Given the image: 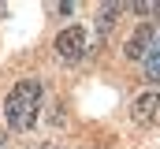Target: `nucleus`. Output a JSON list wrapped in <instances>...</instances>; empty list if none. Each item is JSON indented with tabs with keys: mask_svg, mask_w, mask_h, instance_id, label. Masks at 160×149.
I'll list each match as a JSON object with an SVG mask.
<instances>
[{
	"mask_svg": "<svg viewBox=\"0 0 160 149\" xmlns=\"http://www.w3.org/2000/svg\"><path fill=\"white\" fill-rule=\"evenodd\" d=\"M149 45H153V26L142 23V26L130 34V41H127V56H130V60H142V56L149 52Z\"/></svg>",
	"mask_w": 160,
	"mask_h": 149,
	"instance_id": "20e7f679",
	"label": "nucleus"
},
{
	"mask_svg": "<svg viewBox=\"0 0 160 149\" xmlns=\"http://www.w3.org/2000/svg\"><path fill=\"white\" fill-rule=\"evenodd\" d=\"M0 149H8V138H4V134H0Z\"/></svg>",
	"mask_w": 160,
	"mask_h": 149,
	"instance_id": "0eeeda50",
	"label": "nucleus"
},
{
	"mask_svg": "<svg viewBox=\"0 0 160 149\" xmlns=\"http://www.w3.org/2000/svg\"><path fill=\"white\" fill-rule=\"evenodd\" d=\"M134 11H145V15L160 19V4H134Z\"/></svg>",
	"mask_w": 160,
	"mask_h": 149,
	"instance_id": "423d86ee",
	"label": "nucleus"
},
{
	"mask_svg": "<svg viewBox=\"0 0 160 149\" xmlns=\"http://www.w3.org/2000/svg\"><path fill=\"white\" fill-rule=\"evenodd\" d=\"M86 49H89V37H86V30H82V26H67L63 34L56 37V52H60L67 64L82 60V56H86Z\"/></svg>",
	"mask_w": 160,
	"mask_h": 149,
	"instance_id": "f03ea898",
	"label": "nucleus"
},
{
	"mask_svg": "<svg viewBox=\"0 0 160 149\" xmlns=\"http://www.w3.org/2000/svg\"><path fill=\"white\" fill-rule=\"evenodd\" d=\"M145 74L160 82V37H153V45H149V52H145Z\"/></svg>",
	"mask_w": 160,
	"mask_h": 149,
	"instance_id": "39448f33",
	"label": "nucleus"
},
{
	"mask_svg": "<svg viewBox=\"0 0 160 149\" xmlns=\"http://www.w3.org/2000/svg\"><path fill=\"white\" fill-rule=\"evenodd\" d=\"M38 112H41V82L38 78L15 82V90H11L8 101H4L8 127H11V131H30V127L38 123Z\"/></svg>",
	"mask_w": 160,
	"mask_h": 149,
	"instance_id": "f257e3e1",
	"label": "nucleus"
},
{
	"mask_svg": "<svg viewBox=\"0 0 160 149\" xmlns=\"http://www.w3.org/2000/svg\"><path fill=\"white\" fill-rule=\"evenodd\" d=\"M130 116H134L138 127H153V123H160V93H142V97H134Z\"/></svg>",
	"mask_w": 160,
	"mask_h": 149,
	"instance_id": "7ed1b4c3",
	"label": "nucleus"
}]
</instances>
